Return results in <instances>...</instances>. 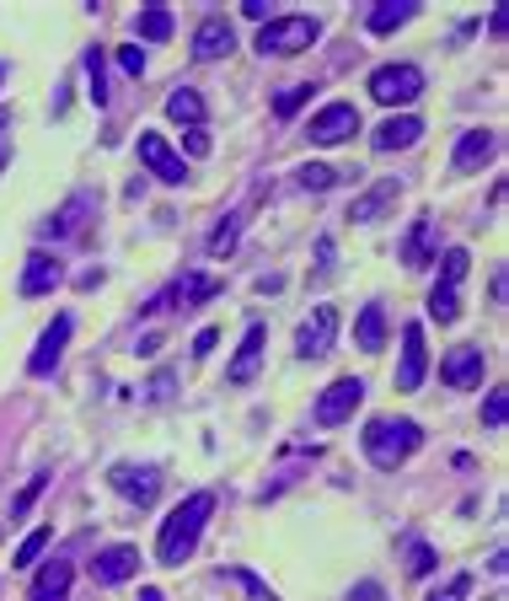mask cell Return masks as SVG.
Here are the masks:
<instances>
[{
	"label": "cell",
	"mask_w": 509,
	"mask_h": 601,
	"mask_svg": "<svg viewBox=\"0 0 509 601\" xmlns=\"http://www.w3.org/2000/svg\"><path fill=\"white\" fill-rule=\"evenodd\" d=\"M108 483L124 494L129 505H140V510L161 500V468H150V462H140V468H134V462H113Z\"/></svg>",
	"instance_id": "7"
},
{
	"label": "cell",
	"mask_w": 509,
	"mask_h": 601,
	"mask_svg": "<svg viewBox=\"0 0 509 601\" xmlns=\"http://www.w3.org/2000/svg\"><path fill=\"white\" fill-rule=\"evenodd\" d=\"M349 601H386V591L376 586V580H360V586L349 591Z\"/></svg>",
	"instance_id": "41"
},
{
	"label": "cell",
	"mask_w": 509,
	"mask_h": 601,
	"mask_svg": "<svg viewBox=\"0 0 509 601\" xmlns=\"http://www.w3.org/2000/svg\"><path fill=\"white\" fill-rule=\"evenodd\" d=\"M413 16H419V0H376V5H371V16H365V27H371L376 38H386V33L408 27Z\"/></svg>",
	"instance_id": "23"
},
{
	"label": "cell",
	"mask_w": 509,
	"mask_h": 601,
	"mask_svg": "<svg viewBox=\"0 0 509 601\" xmlns=\"http://www.w3.org/2000/svg\"><path fill=\"white\" fill-rule=\"evenodd\" d=\"M365 457L376 462L381 472H397L402 462H413L419 457V446H424V430L413 424V419H371L365 424Z\"/></svg>",
	"instance_id": "2"
},
{
	"label": "cell",
	"mask_w": 509,
	"mask_h": 601,
	"mask_svg": "<svg viewBox=\"0 0 509 601\" xmlns=\"http://www.w3.org/2000/svg\"><path fill=\"white\" fill-rule=\"evenodd\" d=\"M466 597H472V575H466V569H461V575H450L440 591H429V601H466Z\"/></svg>",
	"instance_id": "38"
},
{
	"label": "cell",
	"mask_w": 509,
	"mask_h": 601,
	"mask_svg": "<svg viewBox=\"0 0 509 601\" xmlns=\"http://www.w3.org/2000/svg\"><path fill=\"white\" fill-rule=\"evenodd\" d=\"M140 601H167V597H161L156 586H145V591H140Z\"/></svg>",
	"instance_id": "48"
},
{
	"label": "cell",
	"mask_w": 509,
	"mask_h": 601,
	"mask_svg": "<svg viewBox=\"0 0 509 601\" xmlns=\"http://www.w3.org/2000/svg\"><path fill=\"white\" fill-rule=\"evenodd\" d=\"M134 33H140V44H167V38L178 33V22H172L167 5H145V11L134 16Z\"/></svg>",
	"instance_id": "27"
},
{
	"label": "cell",
	"mask_w": 509,
	"mask_h": 601,
	"mask_svg": "<svg viewBox=\"0 0 509 601\" xmlns=\"http://www.w3.org/2000/svg\"><path fill=\"white\" fill-rule=\"evenodd\" d=\"M317 38H322L317 16H306V11H284V16H268V22L257 27V55H263V60H290V55L312 49Z\"/></svg>",
	"instance_id": "3"
},
{
	"label": "cell",
	"mask_w": 509,
	"mask_h": 601,
	"mask_svg": "<svg viewBox=\"0 0 509 601\" xmlns=\"http://www.w3.org/2000/svg\"><path fill=\"white\" fill-rule=\"evenodd\" d=\"M429 317H435L440 328H450V323L461 317V290H456V285H440V279H435V290H429Z\"/></svg>",
	"instance_id": "28"
},
{
	"label": "cell",
	"mask_w": 509,
	"mask_h": 601,
	"mask_svg": "<svg viewBox=\"0 0 509 601\" xmlns=\"http://www.w3.org/2000/svg\"><path fill=\"white\" fill-rule=\"evenodd\" d=\"M242 11H247V16H253V22H268V16H279V11H274V5H268V0H247V5H242Z\"/></svg>",
	"instance_id": "44"
},
{
	"label": "cell",
	"mask_w": 509,
	"mask_h": 601,
	"mask_svg": "<svg viewBox=\"0 0 509 601\" xmlns=\"http://www.w3.org/2000/svg\"><path fill=\"white\" fill-rule=\"evenodd\" d=\"M419 134H424V119H413V113H391L381 119L376 130H371V145L391 156V151H408V145H419Z\"/></svg>",
	"instance_id": "21"
},
{
	"label": "cell",
	"mask_w": 509,
	"mask_h": 601,
	"mask_svg": "<svg viewBox=\"0 0 509 601\" xmlns=\"http://www.w3.org/2000/svg\"><path fill=\"white\" fill-rule=\"evenodd\" d=\"M312 97H317V86H312V81H295V86H284V92L274 97V119H295V113H301Z\"/></svg>",
	"instance_id": "31"
},
{
	"label": "cell",
	"mask_w": 509,
	"mask_h": 601,
	"mask_svg": "<svg viewBox=\"0 0 509 601\" xmlns=\"http://www.w3.org/2000/svg\"><path fill=\"white\" fill-rule=\"evenodd\" d=\"M60 285H64V264L49 253V248H33L27 264H22V285H16V290L33 301V296H54Z\"/></svg>",
	"instance_id": "15"
},
{
	"label": "cell",
	"mask_w": 509,
	"mask_h": 601,
	"mask_svg": "<svg viewBox=\"0 0 509 601\" xmlns=\"http://www.w3.org/2000/svg\"><path fill=\"white\" fill-rule=\"evenodd\" d=\"M156 344H161V338H156V334H145L140 344H134V354H145V360H150V354H156Z\"/></svg>",
	"instance_id": "47"
},
{
	"label": "cell",
	"mask_w": 509,
	"mask_h": 601,
	"mask_svg": "<svg viewBox=\"0 0 509 601\" xmlns=\"http://www.w3.org/2000/svg\"><path fill=\"white\" fill-rule=\"evenodd\" d=\"M397 200H402V183H397V178H381V183H371L360 200L349 204V220H354V226H376L386 209H397Z\"/></svg>",
	"instance_id": "20"
},
{
	"label": "cell",
	"mask_w": 509,
	"mask_h": 601,
	"mask_svg": "<svg viewBox=\"0 0 509 601\" xmlns=\"http://www.w3.org/2000/svg\"><path fill=\"white\" fill-rule=\"evenodd\" d=\"M209 516H215V494H209V489L183 494V500L172 505V516L161 521V532H156V564H167V569L189 564L204 527H209Z\"/></svg>",
	"instance_id": "1"
},
{
	"label": "cell",
	"mask_w": 509,
	"mask_h": 601,
	"mask_svg": "<svg viewBox=\"0 0 509 601\" xmlns=\"http://www.w3.org/2000/svg\"><path fill=\"white\" fill-rule=\"evenodd\" d=\"M70 580H75L70 558H49V564L33 575V591H27V601H70Z\"/></svg>",
	"instance_id": "22"
},
{
	"label": "cell",
	"mask_w": 509,
	"mask_h": 601,
	"mask_svg": "<svg viewBox=\"0 0 509 601\" xmlns=\"http://www.w3.org/2000/svg\"><path fill=\"white\" fill-rule=\"evenodd\" d=\"M0 81H5V65H0Z\"/></svg>",
	"instance_id": "51"
},
{
	"label": "cell",
	"mask_w": 509,
	"mask_h": 601,
	"mask_svg": "<svg viewBox=\"0 0 509 601\" xmlns=\"http://www.w3.org/2000/svg\"><path fill=\"white\" fill-rule=\"evenodd\" d=\"M86 569H92L97 586H129V580L140 575V548H134V542H113V548H102Z\"/></svg>",
	"instance_id": "13"
},
{
	"label": "cell",
	"mask_w": 509,
	"mask_h": 601,
	"mask_svg": "<svg viewBox=\"0 0 509 601\" xmlns=\"http://www.w3.org/2000/svg\"><path fill=\"white\" fill-rule=\"evenodd\" d=\"M505 419H509V393L505 387H488V398H483V424H488V430H505Z\"/></svg>",
	"instance_id": "37"
},
{
	"label": "cell",
	"mask_w": 509,
	"mask_h": 601,
	"mask_svg": "<svg viewBox=\"0 0 509 601\" xmlns=\"http://www.w3.org/2000/svg\"><path fill=\"white\" fill-rule=\"evenodd\" d=\"M327 268H332V237L317 242V274H327Z\"/></svg>",
	"instance_id": "46"
},
{
	"label": "cell",
	"mask_w": 509,
	"mask_h": 601,
	"mask_svg": "<svg viewBox=\"0 0 509 601\" xmlns=\"http://www.w3.org/2000/svg\"><path fill=\"white\" fill-rule=\"evenodd\" d=\"M371 97L381 108H408L424 97V70L408 65V60H391V65H376L371 70Z\"/></svg>",
	"instance_id": "4"
},
{
	"label": "cell",
	"mask_w": 509,
	"mask_h": 601,
	"mask_svg": "<svg viewBox=\"0 0 509 601\" xmlns=\"http://www.w3.org/2000/svg\"><path fill=\"white\" fill-rule=\"evenodd\" d=\"M150 398H172V371H156L150 376Z\"/></svg>",
	"instance_id": "43"
},
{
	"label": "cell",
	"mask_w": 509,
	"mask_h": 601,
	"mask_svg": "<svg viewBox=\"0 0 509 601\" xmlns=\"http://www.w3.org/2000/svg\"><path fill=\"white\" fill-rule=\"evenodd\" d=\"M231 580H237V586H242V591H247L253 601H279L274 591H268V586H263V580H257L253 569H231Z\"/></svg>",
	"instance_id": "39"
},
{
	"label": "cell",
	"mask_w": 509,
	"mask_h": 601,
	"mask_svg": "<svg viewBox=\"0 0 509 601\" xmlns=\"http://www.w3.org/2000/svg\"><path fill=\"white\" fill-rule=\"evenodd\" d=\"M429 376V349H424V328L408 323L402 328V360H397V393H419Z\"/></svg>",
	"instance_id": "14"
},
{
	"label": "cell",
	"mask_w": 509,
	"mask_h": 601,
	"mask_svg": "<svg viewBox=\"0 0 509 601\" xmlns=\"http://www.w3.org/2000/svg\"><path fill=\"white\" fill-rule=\"evenodd\" d=\"M134 151H140V161H145V172H156L161 183H189V161H183V151H172L167 145V134H156V130H145L140 140H134Z\"/></svg>",
	"instance_id": "6"
},
{
	"label": "cell",
	"mask_w": 509,
	"mask_h": 601,
	"mask_svg": "<svg viewBox=\"0 0 509 601\" xmlns=\"http://www.w3.org/2000/svg\"><path fill=\"white\" fill-rule=\"evenodd\" d=\"M332 344H338V306H327V301H322L317 312L295 328V354H301V360H322Z\"/></svg>",
	"instance_id": "10"
},
{
	"label": "cell",
	"mask_w": 509,
	"mask_h": 601,
	"mask_svg": "<svg viewBox=\"0 0 509 601\" xmlns=\"http://www.w3.org/2000/svg\"><path fill=\"white\" fill-rule=\"evenodd\" d=\"M215 344H220V334H215V328H204V334L193 338V354H198V360H204V354H209V349H215Z\"/></svg>",
	"instance_id": "45"
},
{
	"label": "cell",
	"mask_w": 509,
	"mask_h": 601,
	"mask_svg": "<svg viewBox=\"0 0 509 601\" xmlns=\"http://www.w3.org/2000/svg\"><path fill=\"white\" fill-rule=\"evenodd\" d=\"M354 344H360L365 354H381L386 349V306L381 301H365V312L354 317Z\"/></svg>",
	"instance_id": "24"
},
{
	"label": "cell",
	"mask_w": 509,
	"mask_h": 601,
	"mask_svg": "<svg viewBox=\"0 0 509 601\" xmlns=\"http://www.w3.org/2000/svg\"><path fill=\"white\" fill-rule=\"evenodd\" d=\"M397 259L408 268H424L440 259V226H435V215H419L408 231H402V242H397Z\"/></svg>",
	"instance_id": "12"
},
{
	"label": "cell",
	"mask_w": 509,
	"mask_h": 601,
	"mask_svg": "<svg viewBox=\"0 0 509 601\" xmlns=\"http://www.w3.org/2000/svg\"><path fill=\"white\" fill-rule=\"evenodd\" d=\"M167 119L183 124V130H204V97H198L193 86H178V92L167 97Z\"/></svg>",
	"instance_id": "26"
},
{
	"label": "cell",
	"mask_w": 509,
	"mask_h": 601,
	"mask_svg": "<svg viewBox=\"0 0 509 601\" xmlns=\"http://www.w3.org/2000/svg\"><path fill=\"white\" fill-rule=\"evenodd\" d=\"M263 344H268L263 323H247V334H242L231 365H226V382H231V387H253L257 382V371H263Z\"/></svg>",
	"instance_id": "17"
},
{
	"label": "cell",
	"mask_w": 509,
	"mask_h": 601,
	"mask_svg": "<svg viewBox=\"0 0 509 601\" xmlns=\"http://www.w3.org/2000/svg\"><path fill=\"white\" fill-rule=\"evenodd\" d=\"M183 145H189V156H209V134L204 130H189L183 134Z\"/></svg>",
	"instance_id": "42"
},
{
	"label": "cell",
	"mask_w": 509,
	"mask_h": 601,
	"mask_svg": "<svg viewBox=\"0 0 509 601\" xmlns=\"http://www.w3.org/2000/svg\"><path fill=\"white\" fill-rule=\"evenodd\" d=\"M220 290H226V285H220L215 274H198V268H189V274H183V279H178V285H172L161 301H150V312H156V306H178V312H193V306L215 301Z\"/></svg>",
	"instance_id": "16"
},
{
	"label": "cell",
	"mask_w": 509,
	"mask_h": 601,
	"mask_svg": "<svg viewBox=\"0 0 509 601\" xmlns=\"http://www.w3.org/2000/svg\"><path fill=\"white\" fill-rule=\"evenodd\" d=\"M295 183H301L306 194H327V189H338V183H343V172H338V167H327V161H306V167L295 172Z\"/></svg>",
	"instance_id": "29"
},
{
	"label": "cell",
	"mask_w": 509,
	"mask_h": 601,
	"mask_svg": "<svg viewBox=\"0 0 509 601\" xmlns=\"http://www.w3.org/2000/svg\"><path fill=\"white\" fill-rule=\"evenodd\" d=\"M354 130H365L354 103H327V108H317V113H312V124H306L312 145H343Z\"/></svg>",
	"instance_id": "8"
},
{
	"label": "cell",
	"mask_w": 509,
	"mask_h": 601,
	"mask_svg": "<svg viewBox=\"0 0 509 601\" xmlns=\"http://www.w3.org/2000/svg\"><path fill=\"white\" fill-rule=\"evenodd\" d=\"M242 226H247V215H242V209H237L231 220H220V226H215V237H209V259H226V253L237 248V237H242Z\"/></svg>",
	"instance_id": "32"
},
{
	"label": "cell",
	"mask_w": 509,
	"mask_h": 601,
	"mask_svg": "<svg viewBox=\"0 0 509 601\" xmlns=\"http://www.w3.org/2000/svg\"><path fill=\"white\" fill-rule=\"evenodd\" d=\"M86 209H92V194H70V200H64L60 209H54V215L38 226V231H44V237H70V231L86 220Z\"/></svg>",
	"instance_id": "25"
},
{
	"label": "cell",
	"mask_w": 509,
	"mask_h": 601,
	"mask_svg": "<svg viewBox=\"0 0 509 601\" xmlns=\"http://www.w3.org/2000/svg\"><path fill=\"white\" fill-rule=\"evenodd\" d=\"M435 569H440V553H435L424 537H413V542H408V575L424 580V575H435Z\"/></svg>",
	"instance_id": "33"
},
{
	"label": "cell",
	"mask_w": 509,
	"mask_h": 601,
	"mask_svg": "<svg viewBox=\"0 0 509 601\" xmlns=\"http://www.w3.org/2000/svg\"><path fill=\"white\" fill-rule=\"evenodd\" d=\"M483 376H488V354L477 344H450L440 360V382L446 387H483Z\"/></svg>",
	"instance_id": "9"
},
{
	"label": "cell",
	"mask_w": 509,
	"mask_h": 601,
	"mask_svg": "<svg viewBox=\"0 0 509 601\" xmlns=\"http://www.w3.org/2000/svg\"><path fill=\"white\" fill-rule=\"evenodd\" d=\"M499 151V134L494 130H461L456 151H450V172H483Z\"/></svg>",
	"instance_id": "19"
},
{
	"label": "cell",
	"mask_w": 509,
	"mask_h": 601,
	"mask_svg": "<svg viewBox=\"0 0 509 601\" xmlns=\"http://www.w3.org/2000/svg\"><path fill=\"white\" fill-rule=\"evenodd\" d=\"M466 274H472V253H466V248H446V253H440V285H456V290H461Z\"/></svg>",
	"instance_id": "34"
},
{
	"label": "cell",
	"mask_w": 509,
	"mask_h": 601,
	"mask_svg": "<svg viewBox=\"0 0 509 601\" xmlns=\"http://www.w3.org/2000/svg\"><path fill=\"white\" fill-rule=\"evenodd\" d=\"M86 81H92V86H86V92H92V103H97V108H108V55H102L97 44L86 49Z\"/></svg>",
	"instance_id": "30"
},
{
	"label": "cell",
	"mask_w": 509,
	"mask_h": 601,
	"mask_svg": "<svg viewBox=\"0 0 509 601\" xmlns=\"http://www.w3.org/2000/svg\"><path fill=\"white\" fill-rule=\"evenodd\" d=\"M237 49V27H231V16H204L198 27H193V60H226Z\"/></svg>",
	"instance_id": "18"
},
{
	"label": "cell",
	"mask_w": 509,
	"mask_h": 601,
	"mask_svg": "<svg viewBox=\"0 0 509 601\" xmlns=\"http://www.w3.org/2000/svg\"><path fill=\"white\" fill-rule=\"evenodd\" d=\"M70 334H75V323H70V312H60V317L38 334V344H33V354H27V376H54V365L64 360Z\"/></svg>",
	"instance_id": "11"
},
{
	"label": "cell",
	"mask_w": 509,
	"mask_h": 601,
	"mask_svg": "<svg viewBox=\"0 0 509 601\" xmlns=\"http://www.w3.org/2000/svg\"><path fill=\"white\" fill-rule=\"evenodd\" d=\"M119 65H124V75H145V55H140L134 44H124V49H119Z\"/></svg>",
	"instance_id": "40"
},
{
	"label": "cell",
	"mask_w": 509,
	"mask_h": 601,
	"mask_svg": "<svg viewBox=\"0 0 509 601\" xmlns=\"http://www.w3.org/2000/svg\"><path fill=\"white\" fill-rule=\"evenodd\" d=\"M49 478H54V472H38V478H27V489H22V494L11 500V521H22V516H27V510L38 505V494L49 489Z\"/></svg>",
	"instance_id": "36"
},
{
	"label": "cell",
	"mask_w": 509,
	"mask_h": 601,
	"mask_svg": "<svg viewBox=\"0 0 509 601\" xmlns=\"http://www.w3.org/2000/svg\"><path fill=\"white\" fill-rule=\"evenodd\" d=\"M360 408H365V382H360V376H338V382L322 387L312 419H317V430H338V424H349Z\"/></svg>",
	"instance_id": "5"
},
{
	"label": "cell",
	"mask_w": 509,
	"mask_h": 601,
	"mask_svg": "<svg viewBox=\"0 0 509 601\" xmlns=\"http://www.w3.org/2000/svg\"><path fill=\"white\" fill-rule=\"evenodd\" d=\"M5 124H11V108H0V130H5Z\"/></svg>",
	"instance_id": "50"
},
{
	"label": "cell",
	"mask_w": 509,
	"mask_h": 601,
	"mask_svg": "<svg viewBox=\"0 0 509 601\" xmlns=\"http://www.w3.org/2000/svg\"><path fill=\"white\" fill-rule=\"evenodd\" d=\"M49 542H54V527H38V532H27V537H22V548H16V558H11V564H16V569H27V564H38Z\"/></svg>",
	"instance_id": "35"
},
{
	"label": "cell",
	"mask_w": 509,
	"mask_h": 601,
	"mask_svg": "<svg viewBox=\"0 0 509 601\" xmlns=\"http://www.w3.org/2000/svg\"><path fill=\"white\" fill-rule=\"evenodd\" d=\"M5 167H11V145H0V172H5Z\"/></svg>",
	"instance_id": "49"
}]
</instances>
